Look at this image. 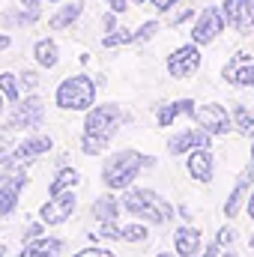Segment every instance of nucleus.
<instances>
[{"instance_id":"nucleus-1","label":"nucleus","mask_w":254,"mask_h":257,"mask_svg":"<svg viewBox=\"0 0 254 257\" xmlns=\"http://www.w3.org/2000/svg\"><path fill=\"white\" fill-rule=\"evenodd\" d=\"M153 165H156L153 156H144V153H138V150H123V153H117V156H111V159L105 162L102 180H105V186H108L111 192L129 189V186L135 183V177L141 174V168H153Z\"/></svg>"},{"instance_id":"nucleus-2","label":"nucleus","mask_w":254,"mask_h":257,"mask_svg":"<svg viewBox=\"0 0 254 257\" xmlns=\"http://www.w3.org/2000/svg\"><path fill=\"white\" fill-rule=\"evenodd\" d=\"M123 206L135 218H144L150 224H171V218H174L171 200H165L162 194L153 192V189H129L123 194Z\"/></svg>"},{"instance_id":"nucleus-3","label":"nucleus","mask_w":254,"mask_h":257,"mask_svg":"<svg viewBox=\"0 0 254 257\" xmlns=\"http://www.w3.org/2000/svg\"><path fill=\"white\" fill-rule=\"evenodd\" d=\"M54 102L63 111H90L96 102V81L90 75H69L66 81H60Z\"/></svg>"},{"instance_id":"nucleus-4","label":"nucleus","mask_w":254,"mask_h":257,"mask_svg":"<svg viewBox=\"0 0 254 257\" xmlns=\"http://www.w3.org/2000/svg\"><path fill=\"white\" fill-rule=\"evenodd\" d=\"M123 123V111L120 105H93L84 117V135H93V138H114V132Z\"/></svg>"},{"instance_id":"nucleus-5","label":"nucleus","mask_w":254,"mask_h":257,"mask_svg":"<svg viewBox=\"0 0 254 257\" xmlns=\"http://www.w3.org/2000/svg\"><path fill=\"white\" fill-rule=\"evenodd\" d=\"M224 27H227L224 12L215 9V6H206L203 15L197 18V24L191 27V42L194 45H209V42H215V36L224 33Z\"/></svg>"},{"instance_id":"nucleus-6","label":"nucleus","mask_w":254,"mask_h":257,"mask_svg":"<svg viewBox=\"0 0 254 257\" xmlns=\"http://www.w3.org/2000/svg\"><path fill=\"white\" fill-rule=\"evenodd\" d=\"M45 120V105L39 96H27L21 105H15L12 117H9V126L6 128H39Z\"/></svg>"},{"instance_id":"nucleus-7","label":"nucleus","mask_w":254,"mask_h":257,"mask_svg":"<svg viewBox=\"0 0 254 257\" xmlns=\"http://www.w3.org/2000/svg\"><path fill=\"white\" fill-rule=\"evenodd\" d=\"M200 69V45H180L174 54H168V72L174 78H191Z\"/></svg>"},{"instance_id":"nucleus-8","label":"nucleus","mask_w":254,"mask_h":257,"mask_svg":"<svg viewBox=\"0 0 254 257\" xmlns=\"http://www.w3.org/2000/svg\"><path fill=\"white\" fill-rule=\"evenodd\" d=\"M147 236H150L147 224H117V221H102V227L90 233V239H123V242H144Z\"/></svg>"},{"instance_id":"nucleus-9","label":"nucleus","mask_w":254,"mask_h":257,"mask_svg":"<svg viewBox=\"0 0 254 257\" xmlns=\"http://www.w3.org/2000/svg\"><path fill=\"white\" fill-rule=\"evenodd\" d=\"M194 120H197V126L203 128V132H209V135H227L230 132V117H227V111L221 108V105H200V108H194Z\"/></svg>"},{"instance_id":"nucleus-10","label":"nucleus","mask_w":254,"mask_h":257,"mask_svg":"<svg viewBox=\"0 0 254 257\" xmlns=\"http://www.w3.org/2000/svg\"><path fill=\"white\" fill-rule=\"evenodd\" d=\"M224 81L236 84V87H254V54L248 51H236L230 57V63L224 66Z\"/></svg>"},{"instance_id":"nucleus-11","label":"nucleus","mask_w":254,"mask_h":257,"mask_svg":"<svg viewBox=\"0 0 254 257\" xmlns=\"http://www.w3.org/2000/svg\"><path fill=\"white\" fill-rule=\"evenodd\" d=\"M54 141L48 135H33L27 141H21L15 150H12V168H24L27 162H36L42 153H51Z\"/></svg>"},{"instance_id":"nucleus-12","label":"nucleus","mask_w":254,"mask_h":257,"mask_svg":"<svg viewBox=\"0 0 254 257\" xmlns=\"http://www.w3.org/2000/svg\"><path fill=\"white\" fill-rule=\"evenodd\" d=\"M27 183V174L18 168V171H6V177L0 180V215H9L15 212L18 206V194Z\"/></svg>"},{"instance_id":"nucleus-13","label":"nucleus","mask_w":254,"mask_h":257,"mask_svg":"<svg viewBox=\"0 0 254 257\" xmlns=\"http://www.w3.org/2000/svg\"><path fill=\"white\" fill-rule=\"evenodd\" d=\"M72 212H75V194L69 189V192H63V194H51V200L42 203L39 218H42L45 224H63Z\"/></svg>"},{"instance_id":"nucleus-14","label":"nucleus","mask_w":254,"mask_h":257,"mask_svg":"<svg viewBox=\"0 0 254 257\" xmlns=\"http://www.w3.org/2000/svg\"><path fill=\"white\" fill-rule=\"evenodd\" d=\"M221 12H224L227 24L236 27V30H251L254 27V3L251 0H224Z\"/></svg>"},{"instance_id":"nucleus-15","label":"nucleus","mask_w":254,"mask_h":257,"mask_svg":"<svg viewBox=\"0 0 254 257\" xmlns=\"http://www.w3.org/2000/svg\"><path fill=\"white\" fill-rule=\"evenodd\" d=\"M197 147H209V132H203V128H186V132H180V135H174L168 141V153L171 156H183V153H191Z\"/></svg>"},{"instance_id":"nucleus-16","label":"nucleus","mask_w":254,"mask_h":257,"mask_svg":"<svg viewBox=\"0 0 254 257\" xmlns=\"http://www.w3.org/2000/svg\"><path fill=\"white\" fill-rule=\"evenodd\" d=\"M212 153H209V147H197V150H191L189 159H186V171L191 174V180H197V183H209L212 180Z\"/></svg>"},{"instance_id":"nucleus-17","label":"nucleus","mask_w":254,"mask_h":257,"mask_svg":"<svg viewBox=\"0 0 254 257\" xmlns=\"http://www.w3.org/2000/svg\"><path fill=\"white\" fill-rule=\"evenodd\" d=\"M177 117H194V99H177V102L162 105V108L156 111V123H159V128L174 126Z\"/></svg>"},{"instance_id":"nucleus-18","label":"nucleus","mask_w":254,"mask_h":257,"mask_svg":"<svg viewBox=\"0 0 254 257\" xmlns=\"http://www.w3.org/2000/svg\"><path fill=\"white\" fill-rule=\"evenodd\" d=\"M174 248L180 257H197L200 254V230L197 227H177L174 230Z\"/></svg>"},{"instance_id":"nucleus-19","label":"nucleus","mask_w":254,"mask_h":257,"mask_svg":"<svg viewBox=\"0 0 254 257\" xmlns=\"http://www.w3.org/2000/svg\"><path fill=\"white\" fill-rule=\"evenodd\" d=\"M63 251V239L57 236H36L30 242H24V251L18 257H57Z\"/></svg>"},{"instance_id":"nucleus-20","label":"nucleus","mask_w":254,"mask_h":257,"mask_svg":"<svg viewBox=\"0 0 254 257\" xmlns=\"http://www.w3.org/2000/svg\"><path fill=\"white\" fill-rule=\"evenodd\" d=\"M33 57H36V63L42 66V69H54V66L60 63V48H57L54 39H39L33 45Z\"/></svg>"},{"instance_id":"nucleus-21","label":"nucleus","mask_w":254,"mask_h":257,"mask_svg":"<svg viewBox=\"0 0 254 257\" xmlns=\"http://www.w3.org/2000/svg\"><path fill=\"white\" fill-rule=\"evenodd\" d=\"M93 215H96L99 221H117V218H120V197H114V194L96 197V200H93Z\"/></svg>"},{"instance_id":"nucleus-22","label":"nucleus","mask_w":254,"mask_h":257,"mask_svg":"<svg viewBox=\"0 0 254 257\" xmlns=\"http://www.w3.org/2000/svg\"><path fill=\"white\" fill-rule=\"evenodd\" d=\"M81 12H84V3H81V0L66 3L60 12H54V15H51V21H48V24H51V30H66V27H72V24L81 18Z\"/></svg>"},{"instance_id":"nucleus-23","label":"nucleus","mask_w":254,"mask_h":257,"mask_svg":"<svg viewBox=\"0 0 254 257\" xmlns=\"http://www.w3.org/2000/svg\"><path fill=\"white\" fill-rule=\"evenodd\" d=\"M78 183H81V174L75 168H60L57 177H54V183H51V189H48V194H63L69 189H75Z\"/></svg>"},{"instance_id":"nucleus-24","label":"nucleus","mask_w":254,"mask_h":257,"mask_svg":"<svg viewBox=\"0 0 254 257\" xmlns=\"http://www.w3.org/2000/svg\"><path fill=\"white\" fill-rule=\"evenodd\" d=\"M245 192H248V183L239 180L236 189L227 197V203H224V215H227V218H236V215H239V206H242V200H245Z\"/></svg>"},{"instance_id":"nucleus-25","label":"nucleus","mask_w":254,"mask_h":257,"mask_svg":"<svg viewBox=\"0 0 254 257\" xmlns=\"http://www.w3.org/2000/svg\"><path fill=\"white\" fill-rule=\"evenodd\" d=\"M233 123H236V132H239V135L254 138V117L248 114L245 105H236V108H233Z\"/></svg>"},{"instance_id":"nucleus-26","label":"nucleus","mask_w":254,"mask_h":257,"mask_svg":"<svg viewBox=\"0 0 254 257\" xmlns=\"http://www.w3.org/2000/svg\"><path fill=\"white\" fill-rule=\"evenodd\" d=\"M0 93L6 96V102H18V78L12 72H0Z\"/></svg>"},{"instance_id":"nucleus-27","label":"nucleus","mask_w":254,"mask_h":257,"mask_svg":"<svg viewBox=\"0 0 254 257\" xmlns=\"http://www.w3.org/2000/svg\"><path fill=\"white\" fill-rule=\"evenodd\" d=\"M129 42H135V30H126V27L111 30V33L102 39V45H105V48H117V45H129Z\"/></svg>"},{"instance_id":"nucleus-28","label":"nucleus","mask_w":254,"mask_h":257,"mask_svg":"<svg viewBox=\"0 0 254 257\" xmlns=\"http://www.w3.org/2000/svg\"><path fill=\"white\" fill-rule=\"evenodd\" d=\"M108 144H111L108 138H93V135H84V138H81V153L96 156V153H105V147H108Z\"/></svg>"},{"instance_id":"nucleus-29","label":"nucleus","mask_w":254,"mask_h":257,"mask_svg":"<svg viewBox=\"0 0 254 257\" xmlns=\"http://www.w3.org/2000/svg\"><path fill=\"white\" fill-rule=\"evenodd\" d=\"M156 33H159V21H144V24L135 30V42H150Z\"/></svg>"},{"instance_id":"nucleus-30","label":"nucleus","mask_w":254,"mask_h":257,"mask_svg":"<svg viewBox=\"0 0 254 257\" xmlns=\"http://www.w3.org/2000/svg\"><path fill=\"white\" fill-rule=\"evenodd\" d=\"M18 81H21V84H24L27 90H36V87H39V78H36V72H30V69H24Z\"/></svg>"},{"instance_id":"nucleus-31","label":"nucleus","mask_w":254,"mask_h":257,"mask_svg":"<svg viewBox=\"0 0 254 257\" xmlns=\"http://www.w3.org/2000/svg\"><path fill=\"white\" fill-rule=\"evenodd\" d=\"M233 236H236V233H233V227H227V224H224V227L218 230V236H215V242H218V245L224 248V245H230V242H233Z\"/></svg>"},{"instance_id":"nucleus-32","label":"nucleus","mask_w":254,"mask_h":257,"mask_svg":"<svg viewBox=\"0 0 254 257\" xmlns=\"http://www.w3.org/2000/svg\"><path fill=\"white\" fill-rule=\"evenodd\" d=\"M75 257H117V254L108 251V248H81Z\"/></svg>"},{"instance_id":"nucleus-33","label":"nucleus","mask_w":254,"mask_h":257,"mask_svg":"<svg viewBox=\"0 0 254 257\" xmlns=\"http://www.w3.org/2000/svg\"><path fill=\"white\" fill-rule=\"evenodd\" d=\"M42 227H45V221H33V224L24 230V242H30V239H36V236H42Z\"/></svg>"},{"instance_id":"nucleus-34","label":"nucleus","mask_w":254,"mask_h":257,"mask_svg":"<svg viewBox=\"0 0 254 257\" xmlns=\"http://www.w3.org/2000/svg\"><path fill=\"white\" fill-rule=\"evenodd\" d=\"M39 3H42V0H21V6L27 9V18H30V21L39 15Z\"/></svg>"},{"instance_id":"nucleus-35","label":"nucleus","mask_w":254,"mask_h":257,"mask_svg":"<svg viewBox=\"0 0 254 257\" xmlns=\"http://www.w3.org/2000/svg\"><path fill=\"white\" fill-rule=\"evenodd\" d=\"M126 3H129V0H108V6H111V12H114V15L126 12Z\"/></svg>"},{"instance_id":"nucleus-36","label":"nucleus","mask_w":254,"mask_h":257,"mask_svg":"<svg viewBox=\"0 0 254 257\" xmlns=\"http://www.w3.org/2000/svg\"><path fill=\"white\" fill-rule=\"evenodd\" d=\"M197 257H221V245H218V242H212V245H206V251H203V254H197Z\"/></svg>"},{"instance_id":"nucleus-37","label":"nucleus","mask_w":254,"mask_h":257,"mask_svg":"<svg viewBox=\"0 0 254 257\" xmlns=\"http://www.w3.org/2000/svg\"><path fill=\"white\" fill-rule=\"evenodd\" d=\"M150 3H153L156 9H162V12H168V9H171V6H174L177 0H150Z\"/></svg>"},{"instance_id":"nucleus-38","label":"nucleus","mask_w":254,"mask_h":257,"mask_svg":"<svg viewBox=\"0 0 254 257\" xmlns=\"http://www.w3.org/2000/svg\"><path fill=\"white\" fill-rule=\"evenodd\" d=\"M105 30H108V33H111V30H117V18H114V15H108V18H105Z\"/></svg>"},{"instance_id":"nucleus-39","label":"nucleus","mask_w":254,"mask_h":257,"mask_svg":"<svg viewBox=\"0 0 254 257\" xmlns=\"http://www.w3.org/2000/svg\"><path fill=\"white\" fill-rule=\"evenodd\" d=\"M9 42H12V39H9L6 33H0V51H3V48H9Z\"/></svg>"},{"instance_id":"nucleus-40","label":"nucleus","mask_w":254,"mask_h":257,"mask_svg":"<svg viewBox=\"0 0 254 257\" xmlns=\"http://www.w3.org/2000/svg\"><path fill=\"white\" fill-rule=\"evenodd\" d=\"M248 215H251V221H254V194L248 197Z\"/></svg>"},{"instance_id":"nucleus-41","label":"nucleus","mask_w":254,"mask_h":257,"mask_svg":"<svg viewBox=\"0 0 254 257\" xmlns=\"http://www.w3.org/2000/svg\"><path fill=\"white\" fill-rule=\"evenodd\" d=\"M3 111H6V96L0 93V114H3Z\"/></svg>"},{"instance_id":"nucleus-42","label":"nucleus","mask_w":254,"mask_h":257,"mask_svg":"<svg viewBox=\"0 0 254 257\" xmlns=\"http://www.w3.org/2000/svg\"><path fill=\"white\" fill-rule=\"evenodd\" d=\"M156 257H174V254H168V251H162V254H156Z\"/></svg>"},{"instance_id":"nucleus-43","label":"nucleus","mask_w":254,"mask_h":257,"mask_svg":"<svg viewBox=\"0 0 254 257\" xmlns=\"http://www.w3.org/2000/svg\"><path fill=\"white\" fill-rule=\"evenodd\" d=\"M3 254H6V248H3V245H0V257H3Z\"/></svg>"},{"instance_id":"nucleus-44","label":"nucleus","mask_w":254,"mask_h":257,"mask_svg":"<svg viewBox=\"0 0 254 257\" xmlns=\"http://www.w3.org/2000/svg\"><path fill=\"white\" fill-rule=\"evenodd\" d=\"M132 3H144V0H132Z\"/></svg>"},{"instance_id":"nucleus-45","label":"nucleus","mask_w":254,"mask_h":257,"mask_svg":"<svg viewBox=\"0 0 254 257\" xmlns=\"http://www.w3.org/2000/svg\"><path fill=\"white\" fill-rule=\"evenodd\" d=\"M51 3H57V0H51Z\"/></svg>"}]
</instances>
